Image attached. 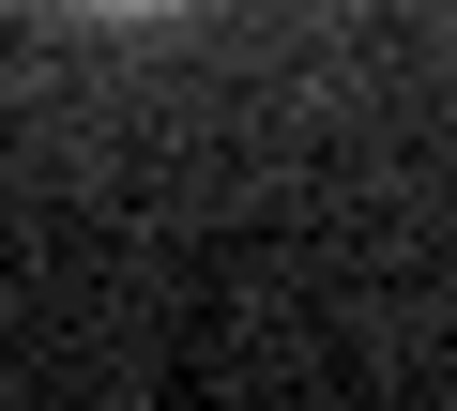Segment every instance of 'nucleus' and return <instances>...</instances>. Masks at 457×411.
Masks as SVG:
<instances>
[{
    "label": "nucleus",
    "instance_id": "obj_1",
    "mask_svg": "<svg viewBox=\"0 0 457 411\" xmlns=\"http://www.w3.org/2000/svg\"><path fill=\"white\" fill-rule=\"evenodd\" d=\"M92 16H168V0H92Z\"/></svg>",
    "mask_w": 457,
    "mask_h": 411
}]
</instances>
